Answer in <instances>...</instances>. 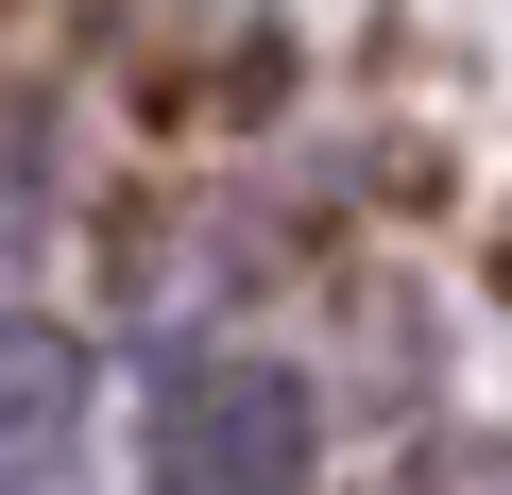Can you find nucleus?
I'll use <instances>...</instances> for the list:
<instances>
[{
    "label": "nucleus",
    "mask_w": 512,
    "mask_h": 495,
    "mask_svg": "<svg viewBox=\"0 0 512 495\" xmlns=\"http://www.w3.org/2000/svg\"><path fill=\"white\" fill-rule=\"evenodd\" d=\"M291 461H308V410H291V376H256V359H188L154 393V427H137V478L154 495H291Z\"/></svg>",
    "instance_id": "obj_1"
}]
</instances>
